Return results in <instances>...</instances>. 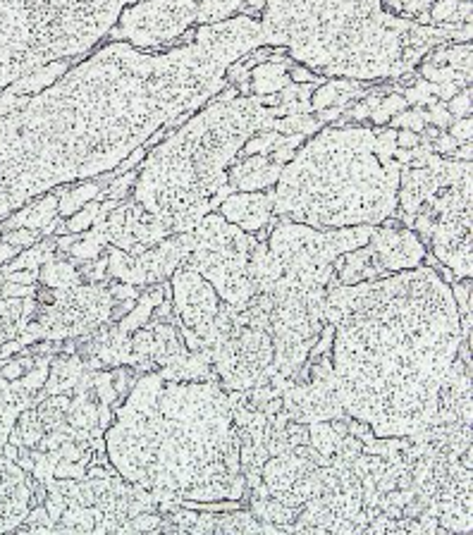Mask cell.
<instances>
[{
	"label": "cell",
	"mask_w": 473,
	"mask_h": 535,
	"mask_svg": "<svg viewBox=\"0 0 473 535\" xmlns=\"http://www.w3.org/2000/svg\"><path fill=\"white\" fill-rule=\"evenodd\" d=\"M447 110H450V115L454 120L469 118L471 115V86H466V89L459 91L457 96H452L450 101H447Z\"/></svg>",
	"instance_id": "8d00e7d4"
},
{
	"label": "cell",
	"mask_w": 473,
	"mask_h": 535,
	"mask_svg": "<svg viewBox=\"0 0 473 535\" xmlns=\"http://www.w3.org/2000/svg\"><path fill=\"white\" fill-rule=\"evenodd\" d=\"M244 0H199L196 10V22L199 24H215L235 17L237 10H242Z\"/></svg>",
	"instance_id": "d4e9b609"
},
{
	"label": "cell",
	"mask_w": 473,
	"mask_h": 535,
	"mask_svg": "<svg viewBox=\"0 0 473 535\" xmlns=\"http://www.w3.org/2000/svg\"><path fill=\"white\" fill-rule=\"evenodd\" d=\"M129 342H132V352L141 356H151L153 354V328H139L129 335Z\"/></svg>",
	"instance_id": "74e56055"
},
{
	"label": "cell",
	"mask_w": 473,
	"mask_h": 535,
	"mask_svg": "<svg viewBox=\"0 0 473 535\" xmlns=\"http://www.w3.org/2000/svg\"><path fill=\"white\" fill-rule=\"evenodd\" d=\"M98 428L108 430L110 423H113V411H110V404L106 402H98Z\"/></svg>",
	"instance_id": "11a10c76"
},
{
	"label": "cell",
	"mask_w": 473,
	"mask_h": 535,
	"mask_svg": "<svg viewBox=\"0 0 473 535\" xmlns=\"http://www.w3.org/2000/svg\"><path fill=\"white\" fill-rule=\"evenodd\" d=\"M146 153H149V149H146L144 144L137 146V149H134L132 153H129V156L125 158V161H122L118 168H115V175L113 177H118L122 175V172H129V170H137L141 163H144V158H146Z\"/></svg>",
	"instance_id": "ee69618b"
},
{
	"label": "cell",
	"mask_w": 473,
	"mask_h": 535,
	"mask_svg": "<svg viewBox=\"0 0 473 535\" xmlns=\"http://www.w3.org/2000/svg\"><path fill=\"white\" fill-rule=\"evenodd\" d=\"M273 201L275 189L273 192H239L227 196L218 211L227 223L237 225L249 235H256L273 220Z\"/></svg>",
	"instance_id": "9a60e30c"
},
{
	"label": "cell",
	"mask_w": 473,
	"mask_h": 535,
	"mask_svg": "<svg viewBox=\"0 0 473 535\" xmlns=\"http://www.w3.org/2000/svg\"><path fill=\"white\" fill-rule=\"evenodd\" d=\"M0 375H3L5 380H20L24 375V368H22V364L17 359H12V361L5 359L3 368H0Z\"/></svg>",
	"instance_id": "f907efd6"
},
{
	"label": "cell",
	"mask_w": 473,
	"mask_h": 535,
	"mask_svg": "<svg viewBox=\"0 0 473 535\" xmlns=\"http://www.w3.org/2000/svg\"><path fill=\"white\" fill-rule=\"evenodd\" d=\"M39 230H27V227H20V230H12L10 235L3 237V242L12 244V247L17 249H24V247H32V244L39 242Z\"/></svg>",
	"instance_id": "f35d334b"
},
{
	"label": "cell",
	"mask_w": 473,
	"mask_h": 535,
	"mask_svg": "<svg viewBox=\"0 0 473 535\" xmlns=\"http://www.w3.org/2000/svg\"><path fill=\"white\" fill-rule=\"evenodd\" d=\"M359 96H366L364 84H359L356 79H333V82H323L313 89L311 108L313 113L330 106H340L347 110L349 103H354Z\"/></svg>",
	"instance_id": "ac0fdd59"
},
{
	"label": "cell",
	"mask_w": 473,
	"mask_h": 535,
	"mask_svg": "<svg viewBox=\"0 0 473 535\" xmlns=\"http://www.w3.org/2000/svg\"><path fill=\"white\" fill-rule=\"evenodd\" d=\"M395 161L399 165H409L411 163V149H397L395 151Z\"/></svg>",
	"instance_id": "be15d7a7"
},
{
	"label": "cell",
	"mask_w": 473,
	"mask_h": 535,
	"mask_svg": "<svg viewBox=\"0 0 473 535\" xmlns=\"http://www.w3.org/2000/svg\"><path fill=\"white\" fill-rule=\"evenodd\" d=\"M452 158H454V161L471 163V158H473V146H471V141H466V144H459V146H457V151L452 153Z\"/></svg>",
	"instance_id": "6f0895ef"
},
{
	"label": "cell",
	"mask_w": 473,
	"mask_h": 535,
	"mask_svg": "<svg viewBox=\"0 0 473 535\" xmlns=\"http://www.w3.org/2000/svg\"><path fill=\"white\" fill-rule=\"evenodd\" d=\"M402 165L376 149V129L323 127L275 182L273 213L318 230L380 225L397 211Z\"/></svg>",
	"instance_id": "5b68a950"
},
{
	"label": "cell",
	"mask_w": 473,
	"mask_h": 535,
	"mask_svg": "<svg viewBox=\"0 0 473 535\" xmlns=\"http://www.w3.org/2000/svg\"><path fill=\"white\" fill-rule=\"evenodd\" d=\"M290 60H282V63H258L249 70V89L254 96H268L278 94L280 89H285L292 82L290 75Z\"/></svg>",
	"instance_id": "ffe728a7"
},
{
	"label": "cell",
	"mask_w": 473,
	"mask_h": 535,
	"mask_svg": "<svg viewBox=\"0 0 473 535\" xmlns=\"http://www.w3.org/2000/svg\"><path fill=\"white\" fill-rule=\"evenodd\" d=\"M421 77L428 79V82H433V84L454 82V84L462 86V89H466V86H471V75H464V72L452 70V67H447V65L433 67V65L421 63Z\"/></svg>",
	"instance_id": "f1b7e54d"
},
{
	"label": "cell",
	"mask_w": 473,
	"mask_h": 535,
	"mask_svg": "<svg viewBox=\"0 0 473 535\" xmlns=\"http://www.w3.org/2000/svg\"><path fill=\"white\" fill-rule=\"evenodd\" d=\"M48 373H51V356H39L32 371H27L22 375L20 383H22L24 390L39 392V390H43V385H46Z\"/></svg>",
	"instance_id": "1f68e13d"
},
{
	"label": "cell",
	"mask_w": 473,
	"mask_h": 535,
	"mask_svg": "<svg viewBox=\"0 0 473 535\" xmlns=\"http://www.w3.org/2000/svg\"><path fill=\"white\" fill-rule=\"evenodd\" d=\"M199 0H134L122 8L110 39H127L129 46L156 51L177 41L196 22Z\"/></svg>",
	"instance_id": "30bf717a"
},
{
	"label": "cell",
	"mask_w": 473,
	"mask_h": 535,
	"mask_svg": "<svg viewBox=\"0 0 473 535\" xmlns=\"http://www.w3.org/2000/svg\"><path fill=\"white\" fill-rule=\"evenodd\" d=\"M287 75H290L294 84H323L325 82V77H318L316 72H311L309 67H304V65H290Z\"/></svg>",
	"instance_id": "b9f144b4"
},
{
	"label": "cell",
	"mask_w": 473,
	"mask_h": 535,
	"mask_svg": "<svg viewBox=\"0 0 473 535\" xmlns=\"http://www.w3.org/2000/svg\"><path fill=\"white\" fill-rule=\"evenodd\" d=\"M347 113V118H354L356 122H364L371 118V108L366 106V103H354L352 110H344Z\"/></svg>",
	"instance_id": "9f6ffc18"
},
{
	"label": "cell",
	"mask_w": 473,
	"mask_h": 535,
	"mask_svg": "<svg viewBox=\"0 0 473 535\" xmlns=\"http://www.w3.org/2000/svg\"><path fill=\"white\" fill-rule=\"evenodd\" d=\"M134 0H0V91L94 48Z\"/></svg>",
	"instance_id": "52a82bcc"
},
{
	"label": "cell",
	"mask_w": 473,
	"mask_h": 535,
	"mask_svg": "<svg viewBox=\"0 0 473 535\" xmlns=\"http://www.w3.org/2000/svg\"><path fill=\"white\" fill-rule=\"evenodd\" d=\"M416 20L392 15L383 0H268L263 46L287 48L311 72L344 79L404 77V36Z\"/></svg>",
	"instance_id": "8992f818"
},
{
	"label": "cell",
	"mask_w": 473,
	"mask_h": 535,
	"mask_svg": "<svg viewBox=\"0 0 473 535\" xmlns=\"http://www.w3.org/2000/svg\"><path fill=\"white\" fill-rule=\"evenodd\" d=\"M450 122H452V115H450V110H447L445 101H438L435 106L428 108V125L438 127L440 132H445V129L450 127Z\"/></svg>",
	"instance_id": "ab89813d"
},
{
	"label": "cell",
	"mask_w": 473,
	"mask_h": 535,
	"mask_svg": "<svg viewBox=\"0 0 473 535\" xmlns=\"http://www.w3.org/2000/svg\"><path fill=\"white\" fill-rule=\"evenodd\" d=\"M263 46L261 22L201 24L168 53L113 41L22 110L0 118V218L43 192L115 170L158 127H180L225 86V70Z\"/></svg>",
	"instance_id": "6da1fadb"
},
{
	"label": "cell",
	"mask_w": 473,
	"mask_h": 535,
	"mask_svg": "<svg viewBox=\"0 0 473 535\" xmlns=\"http://www.w3.org/2000/svg\"><path fill=\"white\" fill-rule=\"evenodd\" d=\"M285 165L270 161V156H247L244 161H235L227 168V182L235 187V192H263L275 187L280 180V172Z\"/></svg>",
	"instance_id": "2e32d148"
},
{
	"label": "cell",
	"mask_w": 473,
	"mask_h": 535,
	"mask_svg": "<svg viewBox=\"0 0 473 535\" xmlns=\"http://www.w3.org/2000/svg\"><path fill=\"white\" fill-rule=\"evenodd\" d=\"M404 101L414 108H423V106H435L438 103V96H435V84L428 82V79H419L416 84H411L409 89L402 91Z\"/></svg>",
	"instance_id": "f546056e"
},
{
	"label": "cell",
	"mask_w": 473,
	"mask_h": 535,
	"mask_svg": "<svg viewBox=\"0 0 473 535\" xmlns=\"http://www.w3.org/2000/svg\"><path fill=\"white\" fill-rule=\"evenodd\" d=\"M380 101H383V96H380V91H376V94H371V96H366V106L368 108H371V113H373V110H376L378 106H380Z\"/></svg>",
	"instance_id": "e7e4bbea"
},
{
	"label": "cell",
	"mask_w": 473,
	"mask_h": 535,
	"mask_svg": "<svg viewBox=\"0 0 473 535\" xmlns=\"http://www.w3.org/2000/svg\"><path fill=\"white\" fill-rule=\"evenodd\" d=\"M36 416H39V421L46 430H63L67 426V411L53 407L48 399H41L36 404Z\"/></svg>",
	"instance_id": "836d02e7"
},
{
	"label": "cell",
	"mask_w": 473,
	"mask_h": 535,
	"mask_svg": "<svg viewBox=\"0 0 473 535\" xmlns=\"http://www.w3.org/2000/svg\"><path fill=\"white\" fill-rule=\"evenodd\" d=\"M423 63L426 65H447L452 70L464 72V75H471V43L469 41H459V43H440V46H433L430 51L423 55Z\"/></svg>",
	"instance_id": "44dd1931"
},
{
	"label": "cell",
	"mask_w": 473,
	"mask_h": 535,
	"mask_svg": "<svg viewBox=\"0 0 473 535\" xmlns=\"http://www.w3.org/2000/svg\"><path fill=\"white\" fill-rule=\"evenodd\" d=\"M15 428L20 430L24 447H29V450H34V447L39 445V440L43 438V433H46V428H43V423L39 421V416H36V407L24 409L22 414L17 416Z\"/></svg>",
	"instance_id": "4316f807"
},
{
	"label": "cell",
	"mask_w": 473,
	"mask_h": 535,
	"mask_svg": "<svg viewBox=\"0 0 473 535\" xmlns=\"http://www.w3.org/2000/svg\"><path fill=\"white\" fill-rule=\"evenodd\" d=\"M98 206H101V201H89V204H84L82 208L75 215H70V218L65 220L67 225V232H72V235H79V232H86L91 225H94V218L98 213Z\"/></svg>",
	"instance_id": "d6a6232c"
},
{
	"label": "cell",
	"mask_w": 473,
	"mask_h": 535,
	"mask_svg": "<svg viewBox=\"0 0 473 535\" xmlns=\"http://www.w3.org/2000/svg\"><path fill=\"white\" fill-rule=\"evenodd\" d=\"M333 270L337 280H340V285H356V282L378 280L387 275L385 268L380 266L376 251L368 247V244H364L361 249L337 256L333 261Z\"/></svg>",
	"instance_id": "e0dca14e"
},
{
	"label": "cell",
	"mask_w": 473,
	"mask_h": 535,
	"mask_svg": "<svg viewBox=\"0 0 473 535\" xmlns=\"http://www.w3.org/2000/svg\"><path fill=\"white\" fill-rule=\"evenodd\" d=\"M132 385H134V378L129 375V371H125V368L120 366L118 371H113V387L120 397L127 395V390H132Z\"/></svg>",
	"instance_id": "c3c4849f"
},
{
	"label": "cell",
	"mask_w": 473,
	"mask_h": 535,
	"mask_svg": "<svg viewBox=\"0 0 473 535\" xmlns=\"http://www.w3.org/2000/svg\"><path fill=\"white\" fill-rule=\"evenodd\" d=\"M251 500H270V490L266 483H258L256 488H251Z\"/></svg>",
	"instance_id": "6125c7cd"
},
{
	"label": "cell",
	"mask_w": 473,
	"mask_h": 535,
	"mask_svg": "<svg viewBox=\"0 0 473 535\" xmlns=\"http://www.w3.org/2000/svg\"><path fill=\"white\" fill-rule=\"evenodd\" d=\"M39 280L48 289H70L82 285V273L65 261H51L39 268Z\"/></svg>",
	"instance_id": "cb8c5ba5"
},
{
	"label": "cell",
	"mask_w": 473,
	"mask_h": 535,
	"mask_svg": "<svg viewBox=\"0 0 473 535\" xmlns=\"http://www.w3.org/2000/svg\"><path fill=\"white\" fill-rule=\"evenodd\" d=\"M419 134L411 132V129H399L397 132V149H414L419 146Z\"/></svg>",
	"instance_id": "816d5d0a"
},
{
	"label": "cell",
	"mask_w": 473,
	"mask_h": 535,
	"mask_svg": "<svg viewBox=\"0 0 473 535\" xmlns=\"http://www.w3.org/2000/svg\"><path fill=\"white\" fill-rule=\"evenodd\" d=\"M10 430L0 421V533L15 531L34 504V478L3 454Z\"/></svg>",
	"instance_id": "7c38bea8"
},
{
	"label": "cell",
	"mask_w": 473,
	"mask_h": 535,
	"mask_svg": "<svg viewBox=\"0 0 473 535\" xmlns=\"http://www.w3.org/2000/svg\"><path fill=\"white\" fill-rule=\"evenodd\" d=\"M94 199L96 201L106 199V192H101V184L98 182H86L77 189H67V192H60L58 194V215L67 220L70 215H75L84 204H89V201H94Z\"/></svg>",
	"instance_id": "603a6c76"
},
{
	"label": "cell",
	"mask_w": 473,
	"mask_h": 535,
	"mask_svg": "<svg viewBox=\"0 0 473 535\" xmlns=\"http://www.w3.org/2000/svg\"><path fill=\"white\" fill-rule=\"evenodd\" d=\"M278 108L258 96H213L211 103L146 153L134 187V201L156 215L170 235L192 232L204 215L218 211L235 187L227 168L247 139L273 129Z\"/></svg>",
	"instance_id": "277c9868"
},
{
	"label": "cell",
	"mask_w": 473,
	"mask_h": 535,
	"mask_svg": "<svg viewBox=\"0 0 473 535\" xmlns=\"http://www.w3.org/2000/svg\"><path fill=\"white\" fill-rule=\"evenodd\" d=\"M0 239H3V227H0Z\"/></svg>",
	"instance_id": "003e7915"
},
{
	"label": "cell",
	"mask_w": 473,
	"mask_h": 535,
	"mask_svg": "<svg viewBox=\"0 0 473 535\" xmlns=\"http://www.w3.org/2000/svg\"><path fill=\"white\" fill-rule=\"evenodd\" d=\"M110 297L115 301H125V299H139V289L134 285H127V282H115L113 287L108 289Z\"/></svg>",
	"instance_id": "7dc6e473"
},
{
	"label": "cell",
	"mask_w": 473,
	"mask_h": 535,
	"mask_svg": "<svg viewBox=\"0 0 473 535\" xmlns=\"http://www.w3.org/2000/svg\"><path fill=\"white\" fill-rule=\"evenodd\" d=\"M79 239V235H72V232H67V235H60L58 242H55V247H58L60 251H70L72 244H75Z\"/></svg>",
	"instance_id": "91938a15"
},
{
	"label": "cell",
	"mask_w": 473,
	"mask_h": 535,
	"mask_svg": "<svg viewBox=\"0 0 473 535\" xmlns=\"http://www.w3.org/2000/svg\"><path fill=\"white\" fill-rule=\"evenodd\" d=\"M55 215H58V194H46L43 199L36 201V204L29 206L24 227H27V230H41L43 225L51 223Z\"/></svg>",
	"instance_id": "484cf974"
},
{
	"label": "cell",
	"mask_w": 473,
	"mask_h": 535,
	"mask_svg": "<svg viewBox=\"0 0 473 535\" xmlns=\"http://www.w3.org/2000/svg\"><path fill=\"white\" fill-rule=\"evenodd\" d=\"M108 476H113L110 466L98 464V466H91V469H86V478H108Z\"/></svg>",
	"instance_id": "680465c9"
},
{
	"label": "cell",
	"mask_w": 473,
	"mask_h": 535,
	"mask_svg": "<svg viewBox=\"0 0 473 535\" xmlns=\"http://www.w3.org/2000/svg\"><path fill=\"white\" fill-rule=\"evenodd\" d=\"M137 177L139 175L134 170L122 172V175L113 177V180H110V184H108V189H106L108 199H118V201L125 199V196L129 194V189H132V184L137 182Z\"/></svg>",
	"instance_id": "d590c367"
},
{
	"label": "cell",
	"mask_w": 473,
	"mask_h": 535,
	"mask_svg": "<svg viewBox=\"0 0 473 535\" xmlns=\"http://www.w3.org/2000/svg\"><path fill=\"white\" fill-rule=\"evenodd\" d=\"M457 139L452 137L450 132H440L433 141V153H438L442 158H452V153L457 151Z\"/></svg>",
	"instance_id": "f6af8a7d"
},
{
	"label": "cell",
	"mask_w": 473,
	"mask_h": 535,
	"mask_svg": "<svg viewBox=\"0 0 473 535\" xmlns=\"http://www.w3.org/2000/svg\"><path fill=\"white\" fill-rule=\"evenodd\" d=\"M268 0H244V5H247V12H242V15L251 17L254 12H263V8H266Z\"/></svg>",
	"instance_id": "94428289"
},
{
	"label": "cell",
	"mask_w": 473,
	"mask_h": 535,
	"mask_svg": "<svg viewBox=\"0 0 473 535\" xmlns=\"http://www.w3.org/2000/svg\"><path fill=\"white\" fill-rule=\"evenodd\" d=\"M275 132L280 134H304V137H309V134H316L318 129H323L321 120L313 118V115H287V118H278L273 125Z\"/></svg>",
	"instance_id": "83f0119b"
},
{
	"label": "cell",
	"mask_w": 473,
	"mask_h": 535,
	"mask_svg": "<svg viewBox=\"0 0 473 535\" xmlns=\"http://www.w3.org/2000/svg\"><path fill=\"white\" fill-rule=\"evenodd\" d=\"M430 24L438 27H462L471 24V0H435L428 10Z\"/></svg>",
	"instance_id": "7402d4cb"
},
{
	"label": "cell",
	"mask_w": 473,
	"mask_h": 535,
	"mask_svg": "<svg viewBox=\"0 0 473 535\" xmlns=\"http://www.w3.org/2000/svg\"><path fill=\"white\" fill-rule=\"evenodd\" d=\"M58 450L60 454H63V459L67 461H79V457H82V447H79L75 440H65Z\"/></svg>",
	"instance_id": "db71d44e"
},
{
	"label": "cell",
	"mask_w": 473,
	"mask_h": 535,
	"mask_svg": "<svg viewBox=\"0 0 473 535\" xmlns=\"http://www.w3.org/2000/svg\"><path fill=\"white\" fill-rule=\"evenodd\" d=\"M36 287L34 285H20V282H10L5 280L0 285V297H15V299H24V297H34Z\"/></svg>",
	"instance_id": "7bdbcfd3"
},
{
	"label": "cell",
	"mask_w": 473,
	"mask_h": 535,
	"mask_svg": "<svg viewBox=\"0 0 473 535\" xmlns=\"http://www.w3.org/2000/svg\"><path fill=\"white\" fill-rule=\"evenodd\" d=\"M407 108H409V103L404 101V96H402V94H390V96H385L383 101H380V106L371 113L373 125H376V127H385L387 122H390L392 115L402 113V110H407Z\"/></svg>",
	"instance_id": "4dcf8cb0"
},
{
	"label": "cell",
	"mask_w": 473,
	"mask_h": 535,
	"mask_svg": "<svg viewBox=\"0 0 473 535\" xmlns=\"http://www.w3.org/2000/svg\"><path fill=\"white\" fill-rule=\"evenodd\" d=\"M5 280L20 282V285H34L39 280V270H15V273L5 275Z\"/></svg>",
	"instance_id": "681fc988"
},
{
	"label": "cell",
	"mask_w": 473,
	"mask_h": 535,
	"mask_svg": "<svg viewBox=\"0 0 473 535\" xmlns=\"http://www.w3.org/2000/svg\"><path fill=\"white\" fill-rule=\"evenodd\" d=\"M335 325V390L376 438H409L433 421L438 392L462 344L450 282L419 266L325 294Z\"/></svg>",
	"instance_id": "7a4b0ae2"
},
{
	"label": "cell",
	"mask_w": 473,
	"mask_h": 535,
	"mask_svg": "<svg viewBox=\"0 0 473 535\" xmlns=\"http://www.w3.org/2000/svg\"><path fill=\"white\" fill-rule=\"evenodd\" d=\"M170 278L172 306H175L177 321L192 328L199 337H204L211 330L215 313H218V292L211 287V282L187 266L177 268Z\"/></svg>",
	"instance_id": "8fae6325"
},
{
	"label": "cell",
	"mask_w": 473,
	"mask_h": 535,
	"mask_svg": "<svg viewBox=\"0 0 473 535\" xmlns=\"http://www.w3.org/2000/svg\"><path fill=\"white\" fill-rule=\"evenodd\" d=\"M67 70H70V60H53V63L36 67L29 75L15 79V82L5 86L3 91H8L12 96H36L41 94L43 89H48V86L58 82Z\"/></svg>",
	"instance_id": "d6986e66"
},
{
	"label": "cell",
	"mask_w": 473,
	"mask_h": 535,
	"mask_svg": "<svg viewBox=\"0 0 473 535\" xmlns=\"http://www.w3.org/2000/svg\"><path fill=\"white\" fill-rule=\"evenodd\" d=\"M3 364H5V359H0V368H3Z\"/></svg>",
	"instance_id": "03108f58"
},
{
	"label": "cell",
	"mask_w": 473,
	"mask_h": 535,
	"mask_svg": "<svg viewBox=\"0 0 473 535\" xmlns=\"http://www.w3.org/2000/svg\"><path fill=\"white\" fill-rule=\"evenodd\" d=\"M419 211L433 218L428 244L457 280L471 278V175L442 184Z\"/></svg>",
	"instance_id": "9c48e42d"
},
{
	"label": "cell",
	"mask_w": 473,
	"mask_h": 535,
	"mask_svg": "<svg viewBox=\"0 0 473 535\" xmlns=\"http://www.w3.org/2000/svg\"><path fill=\"white\" fill-rule=\"evenodd\" d=\"M237 438L232 409L215 380L141 375L103 440L110 464L158 502L242 500L244 476H230L225 452Z\"/></svg>",
	"instance_id": "3957f363"
},
{
	"label": "cell",
	"mask_w": 473,
	"mask_h": 535,
	"mask_svg": "<svg viewBox=\"0 0 473 535\" xmlns=\"http://www.w3.org/2000/svg\"><path fill=\"white\" fill-rule=\"evenodd\" d=\"M278 134L280 132H275V129H266V132H258L254 134V137L247 139V144L242 146V156L247 158V156H258V153H261V156H268L270 151H273V144H275V139H278Z\"/></svg>",
	"instance_id": "e575fe53"
},
{
	"label": "cell",
	"mask_w": 473,
	"mask_h": 535,
	"mask_svg": "<svg viewBox=\"0 0 473 535\" xmlns=\"http://www.w3.org/2000/svg\"><path fill=\"white\" fill-rule=\"evenodd\" d=\"M471 132H473L471 118H459L450 122V134L457 139V144H466V141H471Z\"/></svg>",
	"instance_id": "bcb514c9"
},
{
	"label": "cell",
	"mask_w": 473,
	"mask_h": 535,
	"mask_svg": "<svg viewBox=\"0 0 473 535\" xmlns=\"http://www.w3.org/2000/svg\"><path fill=\"white\" fill-rule=\"evenodd\" d=\"M43 507H46L48 516H51V521H58L63 512L67 509V500L63 493H58V490H48L46 493V500H43Z\"/></svg>",
	"instance_id": "60d3db41"
},
{
	"label": "cell",
	"mask_w": 473,
	"mask_h": 535,
	"mask_svg": "<svg viewBox=\"0 0 473 535\" xmlns=\"http://www.w3.org/2000/svg\"><path fill=\"white\" fill-rule=\"evenodd\" d=\"M368 247L376 251L387 275L419 268L426 256V247L411 227H373Z\"/></svg>",
	"instance_id": "4fadbf2b"
},
{
	"label": "cell",
	"mask_w": 473,
	"mask_h": 535,
	"mask_svg": "<svg viewBox=\"0 0 473 535\" xmlns=\"http://www.w3.org/2000/svg\"><path fill=\"white\" fill-rule=\"evenodd\" d=\"M192 237L194 247L184 266L211 282L218 297L227 304L237 306L239 311L247 309L256 294L251 258L261 242L237 225L227 223L220 213L204 215V220L192 230Z\"/></svg>",
	"instance_id": "ba28073f"
},
{
	"label": "cell",
	"mask_w": 473,
	"mask_h": 535,
	"mask_svg": "<svg viewBox=\"0 0 473 535\" xmlns=\"http://www.w3.org/2000/svg\"><path fill=\"white\" fill-rule=\"evenodd\" d=\"M459 91H462V86L454 84V82H445V84H435V96H438V101H450L452 96H457Z\"/></svg>",
	"instance_id": "f5cc1de1"
},
{
	"label": "cell",
	"mask_w": 473,
	"mask_h": 535,
	"mask_svg": "<svg viewBox=\"0 0 473 535\" xmlns=\"http://www.w3.org/2000/svg\"><path fill=\"white\" fill-rule=\"evenodd\" d=\"M192 247H194L192 232H182V235L165 237L161 244L146 249L141 256H134L139 266V287L156 285V282L170 278L177 268L184 266L187 256L192 254Z\"/></svg>",
	"instance_id": "5bb4252c"
}]
</instances>
